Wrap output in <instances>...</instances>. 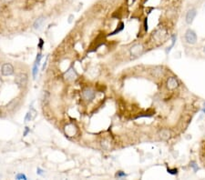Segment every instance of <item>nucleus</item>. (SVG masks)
<instances>
[{
    "label": "nucleus",
    "mask_w": 205,
    "mask_h": 180,
    "mask_svg": "<svg viewBox=\"0 0 205 180\" xmlns=\"http://www.w3.org/2000/svg\"><path fill=\"white\" fill-rule=\"evenodd\" d=\"M167 87L170 90H174V89H176L179 87V82H178V80L175 77H170L167 80Z\"/></svg>",
    "instance_id": "obj_8"
},
{
    "label": "nucleus",
    "mask_w": 205,
    "mask_h": 180,
    "mask_svg": "<svg viewBox=\"0 0 205 180\" xmlns=\"http://www.w3.org/2000/svg\"><path fill=\"white\" fill-rule=\"evenodd\" d=\"M191 166L193 168V170H194V172H196V171H198L199 170V167H198V165H196V163L194 162V161H192V162H191Z\"/></svg>",
    "instance_id": "obj_22"
},
{
    "label": "nucleus",
    "mask_w": 205,
    "mask_h": 180,
    "mask_svg": "<svg viewBox=\"0 0 205 180\" xmlns=\"http://www.w3.org/2000/svg\"><path fill=\"white\" fill-rule=\"evenodd\" d=\"M19 105V99L18 98H14L13 100L10 101L7 105H6V109L9 111H13L16 109L17 107Z\"/></svg>",
    "instance_id": "obj_10"
},
{
    "label": "nucleus",
    "mask_w": 205,
    "mask_h": 180,
    "mask_svg": "<svg viewBox=\"0 0 205 180\" xmlns=\"http://www.w3.org/2000/svg\"><path fill=\"white\" fill-rule=\"evenodd\" d=\"M16 179H17V180H27V176L24 175V174H17V175L16 176Z\"/></svg>",
    "instance_id": "obj_19"
},
{
    "label": "nucleus",
    "mask_w": 205,
    "mask_h": 180,
    "mask_svg": "<svg viewBox=\"0 0 205 180\" xmlns=\"http://www.w3.org/2000/svg\"><path fill=\"white\" fill-rule=\"evenodd\" d=\"M37 174L38 176H43V175H44V170H43V169H41L40 167H38L37 168Z\"/></svg>",
    "instance_id": "obj_24"
},
{
    "label": "nucleus",
    "mask_w": 205,
    "mask_h": 180,
    "mask_svg": "<svg viewBox=\"0 0 205 180\" xmlns=\"http://www.w3.org/2000/svg\"><path fill=\"white\" fill-rule=\"evenodd\" d=\"M82 96L84 98L85 100L87 101H92L95 97H96V93L94 90L90 89V88H86L83 90V93H82Z\"/></svg>",
    "instance_id": "obj_6"
},
{
    "label": "nucleus",
    "mask_w": 205,
    "mask_h": 180,
    "mask_svg": "<svg viewBox=\"0 0 205 180\" xmlns=\"http://www.w3.org/2000/svg\"><path fill=\"white\" fill-rule=\"evenodd\" d=\"M2 2H4V3H10V2H12L13 0H1Z\"/></svg>",
    "instance_id": "obj_28"
},
{
    "label": "nucleus",
    "mask_w": 205,
    "mask_h": 180,
    "mask_svg": "<svg viewBox=\"0 0 205 180\" xmlns=\"http://www.w3.org/2000/svg\"><path fill=\"white\" fill-rule=\"evenodd\" d=\"M115 176H116L117 178H121V177H125V176H127V175H126L123 171H118V172L116 173Z\"/></svg>",
    "instance_id": "obj_20"
},
{
    "label": "nucleus",
    "mask_w": 205,
    "mask_h": 180,
    "mask_svg": "<svg viewBox=\"0 0 205 180\" xmlns=\"http://www.w3.org/2000/svg\"><path fill=\"white\" fill-rule=\"evenodd\" d=\"M202 111H203V113L205 114V108H203V110H202Z\"/></svg>",
    "instance_id": "obj_29"
},
{
    "label": "nucleus",
    "mask_w": 205,
    "mask_h": 180,
    "mask_svg": "<svg viewBox=\"0 0 205 180\" xmlns=\"http://www.w3.org/2000/svg\"><path fill=\"white\" fill-rule=\"evenodd\" d=\"M45 21H46V17H45V16H39V17H38V18L35 20L34 24H33L34 29H36V30H40V29L43 27V25H44Z\"/></svg>",
    "instance_id": "obj_9"
},
{
    "label": "nucleus",
    "mask_w": 205,
    "mask_h": 180,
    "mask_svg": "<svg viewBox=\"0 0 205 180\" xmlns=\"http://www.w3.org/2000/svg\"><path fill=\"white\" fill-rule=\"evenodd\" d=\"M123 28H124V24H123V23H121V25L118 26V27L116 28V30L114 31V32H112V33L110 34V36H113V35H116V34H118V33H120L121 31L123 30Z\"/></svg>",
    "instance_id": "obj_17"
},
{
    "label": "nucleus",
    "mask_w": 205,
    "mask_h": 180,
    "mask_svg": "<svg viewBox=\"0 0 205 180\" xmlns=\"http://www.w3.org/2000/svg\"><path fill=\"white\" fill-rule=\"evenodd\" d=\"M168 172L171 175H177L178 173V169L177 168H173V169H170V168H168Z\"/></svg>",
    "instance_id": "obj_23"
},
{
    "label": "nucleus",
    "mask_w": 205,
    "mask_h": 180,
    "mask_svg": "<svg viewBox=\"0 0 205 180\" xmlns=\"http://www.w3.org/2000/svg\"><path fill=\"white\" fill-rule=\"evenodd\" d=\"M196 16H197V10L195 8L189 9L188 11H187V13H186V16H185V22L188 25L192 24L193 20L195 19Z\"/></svg>",
    "instance_id": "obj_4"
},
{
    "label": "nucleus",
    "mask_w": 205,
    "mask_h": 180,
    "mask_svg": "<svg viewBox=\"0 0 205 180\" xmlns=\"http://www.w3.org/2000/svg\"><path fill=\"white\" fill-rule=\"evenodd\" d=\"M203 52L205 53V47H204V48H203Z\"/></svg>",
    "instance_id": "obj_30"
},
{
    "label": "nucleus",
    "mask_w": 205,
    "mask_h": 180,
    "mask_svg": "<svg viewBox=\"0 0 205 180\" xmlns=\"http://www.w3.org/2000/svg\"><path fill=\"white\" fill-rule=\"evenodd\" d=\"M165 36H166L165 32H163L161 29H159V30L155 31V32L153 33V37L157 41H161V39H163L165 37Z\"/></svg>",
    "instance_id": "obj_12"
},
{
    "label": "nucleus",
    "mask_w": 205,
    "mask_h": 180,
    "mask_svg": "<svg viewBox=\"0 0 205 180\" xmlns=\"http://www.w3.org/2000/svg\"><path fill=\"white\" fill-rule=\"evenodd\" d=\"M43 46H44V40H43L42 38H39V44L38 45V47L39 49H42Z\"/></svg>",
    "instance_id": "obj_25"
},
{
    "label": "nucleus",
    "mask_w": 205,
    "mask_h": 180,
    "mask_svg": "<svg viewBox=\"0 0 205 180\" xmlns=\"http://www.w3.org/2000/svg\"><path fill=\"white\" fill-rule=\"evenodd\" d=\"M171 38H172V44H171V46H170V47H168V49L166 50V53H167V54H168V53L170 51V49H171L172 47H174V45H175V42H176V39H177L176 35H172Z\"/></svg>",
    "instance_id": "obj_18"
},
{
    "label": "nucleus",
    "mask_w": 205,
    "mask_h": 180,
    "mask_svg": "<svg viewBox=\"0 0 205 180\" xmlns=\"http://www.w3.org/2000/svg\"><path fill=\"white\" fill-rule=\"evenodd\" d=\"M64 77L68 81H74L75 79L78 77V74H77L76 71H75V69L73 67H70L69 70H67L66 73H65Z\"/></svg>",
    "instance_id": "obj_7"
},
{
    "label": "nucleus",
    "mask_w": 205,
    "mask_h": 180,
    "mask_svg": "<svg viewBox=\"0 0 205 180\" xmlns=\"http://www.w3.org/2000/svg\"><path fill=\"white\" fill-rule=\"evenodd\" d=\"M160 137L162 139H168L169 137H170V131L169 130H166V129H164V130H162L160 132Z\"/></svg>",
    "instance_id": "obj_14"
},
{
    "label": "nucleus",
    "mask_w": 205,
    "mask_h": 180,
    "mask_svg": "<svg viewBox=\"0 0 205 180\" xmlns=\"http://www.w3.org/2000/svg\"><path fill=\"white\" fill-rule=\"evenodd\" d=\"M184 39L190 45H194L196 44L197 42V35L195 33V31H193L192 29L189 28L186 30L185 35H184Z\"/></svg>",
    "instance_id": "obj_2"
},
{
    "label": "nucleus",
    "mask_w": 205,
    "mask_h": 180,
    "mask_svg": "<svg viewBox=\"0 0 205 180\" xmlns=\"http://www.w3.org/2000/svg\"><path fill=\"white\" fill-rule=\"evenodd\" d=\"M41 58H42V54L41 53H38V54L37 55V57H36V61L35 63H37V64L39 66L40 65V61H41Z\"/></svg>",
    "instance_id": "obj_21"
},
{
    "label": "nucleus",
    "mask_w": 205,
    "mask_h": 180,
    "mask_svg": "<svg viewBox=\"0 0 205 180\" xmlns=\"http://www.w3.org/2000/svg\"><path fill=\"white\" fill-rule=\"evenodd\" d=\"M36 116H37V111L33 108H30V111L27 113L26 116H25V121L26 122H28V121H31V120H33L36 118Z\"/></svg>",
    "instance_id": "obj_11"
},
{
    "label": "nucleus",
    "mask_w": 205,
    "mask_h": 180,
    "mask_svg": "<svg viewBox=\"0 0 205 180\" xmlns=\"http://www.w3.org/2000/svg\"><path fill=\"white\" fill-rule=\"evenodd\" d=\"M38 65L37 64V63H35L34 67H33V70H32V75H33L34 79H36V77L38 76Z\"/></svg>",
    "instance_id": "obj_16"
},
{
    "label": "nucleus",
    "mask_w": 205,
    "mask_h": 180,
    "mask_svg": "<svg viewBox=\"0 0 205 180\" xmlns=\"http://www.w3.org/2000/svg\"><path fill=\"white\" fill-rule=\"evenodd\" d=\"M27 81H28V78H27V74H25V73L18 74L15 78L16 85L20 88H25L27 85Z\"/></svg>",
    "instance_id": "obj_1"
},
{
    "label": "nucleus",
    "mask_w": 205,
    "mask_h": 180,
    "mask_svg": "<svg viewBox=\"0 0 205 180\" xmlns=\"http://www.w3.org/2000/svg\"><path fill=\"white\" fill-rule=\"evenodd\" d=\"M14 71H15L14 67L12 66V64H10V63H6V64H4L2 66V68H1V73H2V75L5 77L13 75Z\"/></svg>",
    "instance_id": "obj_5"
},
{
    "label": "nucleus",
    "mask_w": 205,
    "mask_h": 180,
    "mask_svg": "<svg viewBox=\"0 0 205 180\" xmlns=\"http://www.w3.org/2000/svg\"><path fill=\"white\" fill-rule=\"evenodd\" d=\"M49 101V93L48 91H44V93H43V98H42V104L46 105H48Z\"/></svg>",
    "instance_id": "obj_13"
},
{
    "label": "nucleus",
    "mask_w": 205,
    "mask_h": 180,
    "mask_svg": "<svg viewBox=\"0 0 205 180\" xmlns=\"http://www.w3.org/2000/svg\"><path fill=\"white\" fill-rule=\"evenodd\" d=\"M101 146H102V147L104 148L105 150H110V147H111L110 143L109 141H107V140H103V141L101 142Z\"/></svg>",
    "instance_id": "obj_15"
},
{
    "label": "nucleus",
    "mask_w": 205,
    "mask_h": 180,
    "mask_svg": "<svg viewBox=\"0 0 205 180\" xmlns=\"http://www.w3.org/2000/svg\"><path fill=\"white\" fill-rule=\"evenodd\" d=\"M28 133H30V128H28V126H26V128H25V131H24V134H23V136H27L28 135Z\"/></svg>",
    "instance_id": "obj_26"
},
{
    "label": "nucleus",
    "mask_w": 205,
    "mask_h": 180,
    "mask_svg": "<svg viewBox=\"0 0 205 180\" xmlns=\"http://www.w3.org/2000/svg\"><path fill=\"white\" fill-rule=\"evenodd\" d=\"M144 28H145V31H148V23H147V18L145 19V21H144Z\"/></svg>",
    "instance_id": "obj_27"
},
{
    "label": "nucleus",
    "mask_w": 205,
    "mask_h": 180,
    "mask_svg": "<svg viewBox=\"0 0 205 180\" xmlns=\"http://www.w3.org/2000/svg\"><path fill=\"white\" fill-rule=\"evenodd\" d=\"M143 51H144V47L141 44H135L131 47V49H129V53H131V55L134 57L141 56Z\"/></svg>",
    "instance_id": "obj_3"
}]
</instances>
